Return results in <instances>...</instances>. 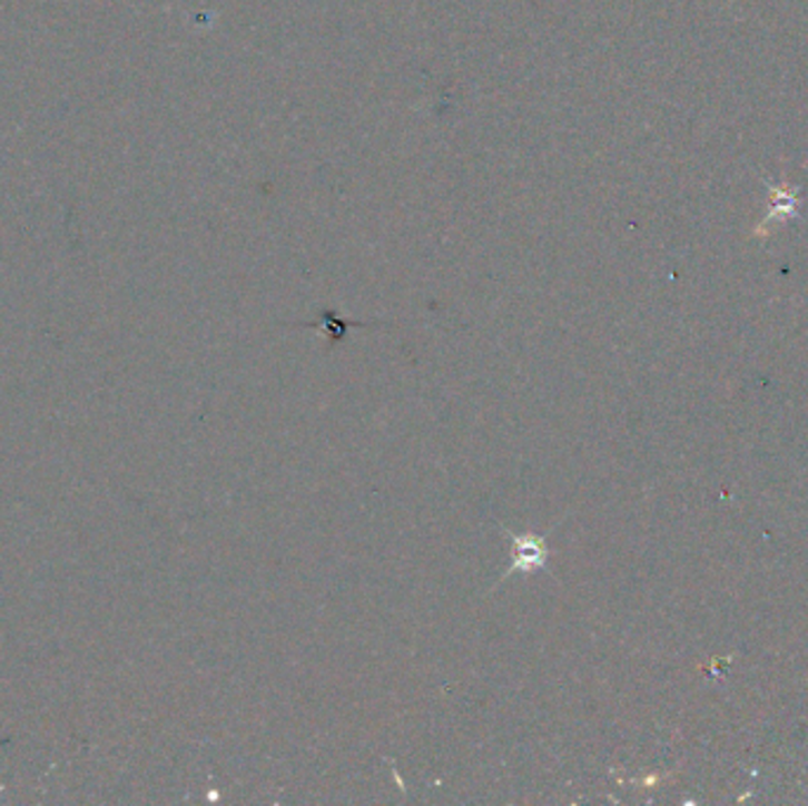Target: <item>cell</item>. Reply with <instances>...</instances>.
<instances>
[{"mask_svg": "<svg viewBox=\"0 0 808 806\" xmlns=\"http://www.w3.org/2000/svg\"><path fill=\"white\" fill-rule=\"evenodd\" d=\"M553 528H549L546 532L536 534V532H523V534H515L511 530L504 528V532L511 537V566L509 570L502 574V580H499L494 584V589L499 584H504L506 580H511L513 574H530V572H539V570H546L549 568V559H551V551H549V542L546 537L549 532H553Z\"/></svg>", "mask_w": 808, "mask_h": 806, "instance_id": "cell-1", "label": "cell"}]
</instances>
